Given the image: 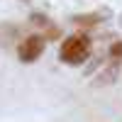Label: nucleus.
Segmentation results:
<instances>
[{"label": "nucleus", "instance_id": "obj_1", "mask_svg": "<svg viewBox=\"0 0 122 122\" xmlns=\"http://www.w3.org/2000/svg\"><path fill=\"white\" fill-rule=\"evenodd\" d=\"M90 51H93V39L86 32H76L64 39V44L59 49V59H61V64L81 66L90 59Z\"/></svg>", "mask_w": 122, "mask_h": 122}, {"label": "nucleus", "instance_id": "obj_2", "mask_svg": "<svg viewBox=\"0 0 122 122\" xmlns=\"http://www.w3.org/2000/svg\"><path fill=\"white\" fill-rule=\"evenodd\" d=\"M44 46H46V39H44L42 34H29V37H25L22 42H20L17 56H20L22 64H34V61L42 56Z\"/></svg>", "mask_w": 122, "mask_h": 122}, {"label": "nucleus", "instance_id": "obj_3", "mask_svg": "<svg viewBox=\"0 0 122 122\" xmlns=\"http://www.w3.org/2000/svg\"><path fill=\"white\" fill-rule=\"evenodd\" d=\"M100 15L103 12H90V15H73L71 17V22H73L76 27H93L100 22Z\"/></svg>", "mask_w": 122, "mask_h": 122}, {"label": "nucleus", "instance_id": "obj_4", "mask_svg": "<svg viewBox=\"0 0 122 122\" xmlns=\"http://www.w3.org/2000/svg\"><path fill=\"white\" fill-rule=\"evenodd\" d=\"M117 68H120V64L115 61L110 68H105V71H100V76H98V81H95V86H103V83H112L115 81V76H117Z\"/></svg>", "mask_w": 122, "mask_h": 122}, {"label": "nucleus", "instance_id": "obj_5", "mask_svg": "<svg viewBox=\"0 0 122 122\" xmlns=\"http://www.w3.org/2000/svg\"><path fill=\"white\" fill-rule=\"evenodd\" d=\"M110 59H112V61H117V64H120V61H122V39H120V42H112V44H110Z\"/></svg>", "mask_w": 122, "mask_h": 122}, {"label": "nucleus", "instance_id": "obj_6", "mask_svg": "<svg viewBox=\"0 0 122 122\" xmlns=\"http://www.w3.org/2000/svg\"><path fill=\"white\" fill-rule=\"evenodd\" d=\"M29 22H32L34 27H46L49 25V17L42 15V12H32V15H29Z\"/></svg>", "mask_w": 122, "mask_h": 122}, {"label": "nucleus", "instance_id": "obj_7", "mask_svg": "<svg viewBox=\"0 0 122 122\" xmlns=\"http://www.w3.org/2000/svg\"><path fill=\"white\" fill-rule=\"evenodd\" d=\"M22 3H27V0H22Z\"/></svg>", "mask_w": 122, "mask_h": 122}]
</instances>
